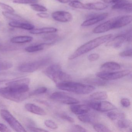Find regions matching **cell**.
Wrapping results in <instances>:
<instances>
[{"label": "cell", "instance_id": "ac0fdd59", "mask_svg": "<svg viewBox=\"0 0 132 132\" xmlns=\"http://www.w3.org/2000/svg\"><path fill=\"white\" fill-rule=\"evenodd\" d=\"M120 68V65L118 63L114 62H109L102 65L100 69L102 71L110 72L119 70Z\"/></svg>", "mask_w": 132, "mask_h": 132}, {"label": "cell", "instance_id": "6da1fadb", "mask_svg": "<svg viewBox=\"0 0 132 132\" xmlns=\"http://www.w3.org/2000/svg\"><path fill=\"white\" fill-rule=\"evenodd\" d=\"M0 88V96L16 102H23L30 96L28 85H11Z\"/></svg>", "mask_w": 132, "mask_h": 132}, {"label": "cell", "instance_id": "484cf974", "mask_svg": "<svg viewBox=\"0 0 132 132\" xmlns=\"http://www.w3.org/2000/svg\"><path fill=\"white\" fill-rule=\"evenodd\" d=\"M87 113L79 115L78 117V119L82 122L86 123L93 122L95 120L94 116L91 114H87Z\"/></svg>", "mask_w": 132, "mask_h": 132}, {"label": "cell", "instance_id": "681fc988", "mask_svg": "<svg viewBox=\"0 0 132 132\" xmlns=\"http://www.w3.org/2000/svg\"><path fill=\"white\" fill-rule=\"evenodd\" d=\"M37 16L42 18H47L49 16V14L48 13L44 12L38 13L37 14Z\"/></svg>", "mask_w": 132, "mask_h": 132}, {"label": "cell", "instance_id": "c3c4849f", "mask_svg": "<svg viewBox=\"0 0 132 132\" xmlns=\"http://www.w3.org/2000/svg\"><path fill=\"white\" fill-rule=\"evenodd\" d=\"M123 10L128 13H131L132 12V4L129 3L123 7Z\"/></svg>", "mask_w": 132, "mask_h": 132}, {"label": "cell", "instance_id": "e0dca14e", "mask_svg": "<svg viewBox=\"0 0 132 132\" xmlns=\"http://www.w3.org/2000/svg\"><path fill=\"white\" fill-rule=\"evenodd\" d=\"M9 25L11 27L20 28L27 30L31 31L35 28L34 25L27 22L12 21L9 23Z\"/></svg>", "mask_w": 132, "mask_h": 132}, {"label": "cell", "instance_id": "f5cc1de1", "mask_svg": "<svg viewBox=\"0 0 132 132\" xmlns=\"http://www.w3.org/2000/svg\"><path fill=\"white\" fill-rule=\"evenodd\" d=\"M1 22H0V26H1Z\"/></svg>", "mask_w": 132, "mask_h": 132}, {"label": "cell", "instance_id": "9a60e30c", "mask_svg": "<svg viewBox=\"0 0 132 132\" xmlns=\"http://www.w3.org/2000/svg\"><path fill=\"white\" fill-rule=\"evenodd\" d=\"M25 108L28 111L40 116H45L47 113L41 107L34 103H27L25 104Z\"/></svg>", "mask_w": 132, "mask_h": 132}, {"label": "cell", "instance_id": "ee69618b", "mask_svg": "<svg viewBox=\"0 0 132 132\" xmlns=\"http://www.w3.org/2000/svg\"><path fill=\"white\" fill-rule=\"evenodd\" d=\"M120 103L125 108L129 107L131 104L129 100L126 98H123L122 99L120 100Z\"/></svg>", "mask_w": 132, "mask_h": 132}, {"label": "cell", "instance_id": "60d3db41", "mask_svg": "<svg viewBox=\"0 0 132 132\" xmlns=\"http://www.w3.org/2000/svg\"><path fill=\"white\" fill-rule=\"evenodd\" d=\"M58 37V36L55 34L49 35H47L44 38V39L48 41H52L53 43H55V41L57 40V38Z\"/></svg>", "mask_w": 132, "mask_h": 132}, {"label": "cell", "instance_id": "7bdbcfd3", "mask_svg": "<svg viewBox=\"0 0 132 132\" xmlns=\"http://www.w3.org/2000/svg\"><path fill=\"white\" fill-rule=\"evenodd\" d=\"M132 55V49H130L126 50L124 51L120 52L119 55L121 57H131Z\"/></svg>", "mask_w": 132, "mask_h": 132}, {"label": "cell", "instance_id": "d4e9b609", "mask_svg": "<svg viewBox=\"0 0 132 132\" xmlns=\"http://www.w3.org/2000/svg\"><path fill=\"white\" fill-rule=\"evenodd\" d=\"M108 97L107 93L105 92H97L90 96V98L94 100H102L106 99Z\"/></svg>", "mask_w": 132, "mask_h": 132}, {"label": "cell", "instance_id": "83f0119b", "mask_svg": "<svg viewBox=\"0 0 132 132\" xmlns=\"http://www.w3.org/2000/svg\"><path fill=\"white\" fill-rule=\"evenodd\" d=\"M107 116L110 120H116L122 119L125 118V115L122 113H119L115 112H110L108 113Z\"/></svg>", "mask_w": 132, "mask_h": 132}, {"label": "cell", "instance_id": "603a6c76", "mask_svg": "<svg viewBox=\"0 0 132 132\" xmlns=\"http://www.w3.org/2000/svg\"><path fill=\"white\" fill-rule=\"evenodd\" d=\"M2 14L6 18L13 21L27 22L25 19L17 14H14L13 13L5 11L2 12Z\"/></svg>", "mask_w": 132, "mask_h": 132}, {"label": "cell", "instance_id": "836d02e7", "mask_svg": "<svg viewBox=\"0 0 132 132\" xmlns=\"http://www.w3.org/2000/svg\"><path fill=\"white\" fill-rule=\"evenodd\" d=\"M13 66V64L10 62L0 61V71L8 70Z\"/></svg>", "mask_w": 132, "mask_h": 132}, {"label": "cell", "instance_id": "3957f363", "mask_svg": "<svg viewBox=\"0 0 132 132\" xmlns=\"http://www.w3.org/2000/svg\"><path fill=\"white\" fill-rule=\"evenodd\" d=\"M58 88L62 91L74 93L79 95L89 94L95 89L94 86L71 81L62 82L56 84Z\"/></svg>", "mask_w": 132, "mask_h": 132}, {"label": "cell", "instance_id": "4316f807", "mask_svg": "<svg viewBox=\"0 0 132 132\" xmlns=\"http://www.w3.org/2000/svg\"><path fill=\"white\" fill-rule=\"evenodd\" d=\"M30 82V79L29 78H24L21 79L14 80L13 81L10 82L6 83L7 85H29Z\"/></svg>", "mask_w": 132, "mask_h": 132}, {"label": "cell", "instance_id": "d6a6232c", "mask_svg": "<svg viewBox=\"0 0 132 132\" xmlns=\"http://www.w3.org/2000/svg\"><path fill=\"white\" fill-rule=\"evenodd\" d=\"M69 5L70 6L76 9L85 10V4L77 1H74L69 2Z\"/></svg>", "mask_w": 132, "mask_h": 132}, {"label": "cell", "instance_id": "4dcf8cb0", "mask_svg": "<svg viewBox=\"0 0 132 132\" xmlns=\"http://www.w3.org/2000/svg\"><path fill=\"white\" fill-rule=\"evenodd\" d=\"M129 2L126 0H119L112 7L113 10H123L125 6Z\"/></svg>", "mask_w": 132, "mask_h": 132}, {"label": "cell", "instance_id": "5b68a950", "mask_svg": "<svg viewBox=\"0 0 132 132\" xmlns=\"http://www.w3.org/2000/svg\"><path fill=\"white\" fill-rule=\"evenodd\" d=\"M51 61V58L47 57L36 61L25 62L19 65L18 70L25 73L34 72L47 65Z\"/></svg>", "mask_w": 132, "mask_h": 132}, {"label": "cell", "instance_id": "8d00e7d4", "mask_svg": "<svg viewBox=\"0 0 132 132\" xmlns=\"http://www.w3.org/2000/svg\"><path fill=\"white\" fill-rule=\"evenodd\" d=\"M44 124L47 127L52 129H56L58 128V125L51 120H46L45 121Z\"/></svg>", "mask_w": 132, "mask_h": 132}, {"label": "cell", "instance_id": "f35d334b", "mask_svg": "<svg viewBox=\"0 0 132 132\" xmlns=\"http://www.w3.org/2000/svg\"><path fill=\"white\" fill-rule=\"evenodd\" d=\"M71 131L73 132H85L87 130L85 128L78 125H73L71 127Z\"/></svg>", "mask_w": 132, "mask_h": 132}, {"label": "cell", "instance_id": "1f68e13d", "mask_svg": "<svg viewBox=\"0 0 132 132\" xmlns=\"http://www.w3.org/2000/svg\"><path fill=\"white\" fill-rule=\"evenodd\" d=\"M94 129L97 132H110V130L107 127L102 124L96 123L93 126Z\"/></svg>", "mask_w": 132, "mask_h": 132}, {"label": "cell", "instance_id": "30bf717a", "mask_svg": "<svg viewBox=\"0 0 132 132\" xmlns=\"http://www.w3.org/2000/svg\"><path fill=\"white\" fill-rule=\"evenodd\" d=\"M108 14L107 13L102 14H93L89 16L90 18L85 21L81 24V26L83 27H89L92 26L102 21L106 18L108 17Z\"/></svg>", "mask_w": 132, "mask_h": 132}, {"label": "cell", "instance_id": "5bb4252c", "mask_svg": "<svg viewBox=\"0 0 132 132\" xmlns=\"http://www.w3.org/2000/svg\"><path fill=\"white\" fill-rule=\"evenodd\" d=\"M111 40L107 43V46H113L115 48H119L122 46L123 42L126 41L125 34L117 35L113 38H111Z\"/></svg>", "mask_w": 132, "mask_h": 132}, {"label": "cell", "instance_id": "7a4b0ae2", "mask_svg": "<svg viewBox=\"0 0 132 132\" xmlns=\"http://www.w3.org/2000/svg\"><path fill=\"white\" fill-rule=\"evenodd\" d=\"M112 34H108L98 37L88 42L78 48L70 57L69 60L75 59L104 44L110 40L112 37Z\"/></svg>", "mask_w": 132, "mask_h": 132}, {"label": "cell", "instance_id": "d590c367", "mask_svg": "<svg viewBox=\"0 0 132 132\" xmlns=\"http://www.w3.org/2000/svg\"><path fill=\"white\" fill-rule=\"evenodd\" d=\"M31 7L33 10L37 12H45L47 11V9L44 6L34 4L30 5Z\"/></svg>", "mask_w": 132, "mask_h": 132}, {"label": "cell", "instance_id": "2e32d148", "mask_svg": "<svg viewBox=\"0 0 132 132\" xmlns=\"http://www.w3.org/2000/svg\"><path fill=\"white\" fill-rule=\"evenodd\" d=\"M70 110L74 114L80 115L88 112L90 108L88 105L74 104L70 106Z\"/></svg>", "mask_w": 132, "mask_h": 132}, {"label": "cell", "instance_id": "44dd1931", "mask_svg": "<svg viewBox=\"0 0 132 132\" xmlns=\"http://www.w3.org/2000/svg\"><path fill=\"white\" fill-rule=\"evenodd\" d=\"M33 40V38L30 36H17L12 38L11 39V42L14 44H24L31 42Z\"/></svg>", "mask_w": 132, "mask_h": 132}, {"label": "cell", "instance_id": "d6986e66", "mask_svg": "<svg viewBox=\"0 0 132 132\" xmlns=\"http://www.w3.org/2000/svg\"><path fill=\"white\" fill-rule=\"evenodd\" d=\"M108 7V6L105 4L101 2L90 3L85 4V10L102 11L105 10Z\"/></svg>", "mask_w": 132, "mask_h": 132}, {"label": "cell", "instance_id": "f1b7e54d", "mask_svg": "<svg viewBox=\"0 0 132 132\" xmlns=\"http://www.w3.org/2000/svg\"><path fill=\"white\" fill-rule=\"evenodd\" d=\"M16 75L11 73H0V82L12 80L16 78Z\"/></svg>", "mask_w": 132, "mask_h": 132}, {"label": "cell", "instance_id": "4fadbf2b", "mask_svg": "<svg viewBox=\"0 0 132 132\" xmlns=\"http://www.w3.org/2000/svg\"><path fill=\"white\" fill-rule=\"evenodd\" d=\"M113 22V19L101 24L93 29V33L95 34H102L112 30Z\"/></svg>", "mask_w": 132, "mask_h": 132}, {"label": "cell", "instance_id": "7402d4cb", "mask_svg": "<svg viewBox=\"0 0 132 132\" xmlns=\"http://www.w3.org/2000/svg\"><path fill=\"white\" fill-rule=\"evenodd\" d=\"M52 45V44L50 43H42V44H39L36 45L27 47L25 48V51L27 52H29V53L37 52L40 51L44 50L46 46H49Z\"/></svg>", "mask_w": 132, "mask_h": 132}, {"label": "cell", "instance_id": "7c38bea8", "mask_svg": "<svg viewBox=\"0 0 132 132\" xmlns=\"http://www.w3.org/2000/svg\"><path fill=\"white\" fill-rule=\"evenodd\" d=\"M131 16H124L113 19V29H118L128 25L132 22Z\"/></svg>", "mask_w": 132, "mask_h": 132}, {"label": "cell", "instance_id": "f907efd6", "mask_svg": "<svg viewBox=\"0 0 132 132\" xmlns=\"http://www.w3.org/2000/svg\"><path fill=\"white\" fill-rule=\"evenodd\" d=\"M56 1L63 4L68 3L70 2V0H56Z\"/></svg>", "mask_w": 132, "mask_h": 132}, {"label": "cell", "instance_id": "11a10c76", "mask_svg": "<svg viewBox=\"0 0 132 132\" xmlns=\"http://www.w3.org/2000/svg\"><path fill=\"white\" fill-rule=\"evenodd\" d=\"M13 1H14V0H13Z\"/></svg>", "mask_w": 132, "mask_h": 132}, {"label": "cell", "instance_id": "277c9868", "mask_svg": "<svg viewBox=\"0 0 132 132\" xmlns=\"http://www.w3.org/2000/svg\"><path fill=\"white\" fill-rule=\"evenodd\" d=\"M44 73L56 84L71 81L70 75L62 71L61 67L58 64H53L47 68L44 71Z\"/></svg>", "mask_w": 132, "mask_h": 132}, {"label": "cell", "instance_id": "ba28073f", "mask_svg": "<svg viewBox=\"0 0 132 132\" xmlns=\"http://www.w3.org/2000/svg\"><path fill=\"white\" fill-rule=\"evenodd\" d=\"M50 98L53 100L68 105L77 104L79 103L78 100L61 92L53 93L51 95Z\"/></svg>", "mask_w": 132, "mask_h": 132}, {"label": "cell", "instance_id": "cb8c5ba5", "mask_svg": "<svg viewBox=\"0 0 132 132\" xmlns=\"http://www.w3.org/2000/svg\"><path fill=\"white\" fill-rule=\"evenodd\" d=\"M85 81L91 85L96 86H104L106 84L105 80L101 79L88 78L85 79Z\"/></svg>", "mask_w": 132, "mask_h": 132}, {"label": "cell", "instance_id": "ffe728a7", "mask_svg": "<svg viewBox=\"0 0 132 132\" xmlns=\"http://www.w3.org/2000/svg\"><path fill=\"white\" fill-rule=\"evenodd\" d=\"M57 28L54 27H45L38 29H34L30 31V33L32 34H52L57 31Z\"/></svg>", "mask_w": 132, "mask_h": 132}, {"label": "cell", "instance_id": "f6af8a7d", "mask_svg": "<svg viewBox=\"0 0 132 132\" xmlns=\"http://www.w3.org/2000/svg\"><path fill=\"white\" fill-rule=\"evenodd\" d=\"M99 58V55L96 53L91 54L88 56V59L89 61L92 62L98 60Z\"/></svg>", "mask_w": 132, "mask_h": 132}, {"label": "cell", "instance_id": "74e56055", "mask_svg": "<svg viewBox=\"0 0 132 132\" xmlns=\"http://www.w3.org/2000/svg\"><path fill=\"white\" fill-rule=\"evenodd\" d=\"M13 2L20 4H34L38 3V0H14Z\"/></svg>", "mask_w": 132, "mask_h": 132}, {"label": "cell", "instance_id": "ab89813d", "mask_svg": "<svg viewBox=\"0 0 132 132\" xmlns=\"http://www.w3.org/2000/svg\"><path fill=\"white\" fill-rule=\"evenodd\" d=\"M0 7L3 10H4L5 11L12 13H14L15 12L14 9L13 7L7 4H5L3 3H1V2H0Z\"/></svg>", "mask_w": 132, "mask_h": 132}, {"label": "cell", "instance_id": "f546056e", "mask_svg": "<svg viewBox=\"0 0 132 132\" xmlns=\"http://www.w3.org/2000/svg\"><path fill=\"white\" fill-rule=\"evenodd\" d=\"M117 126L119 128L121 129H126L129 127L131 125V122L129 120L124 119H119L117 122Z\"/></svg>", "mask_w": 132, "mask_h": 132}, {"label": "cell", "instance_id": "e575fe53", "mask_svg": "<svg viewBox=\"0 0 132 132\" xmlns=\"http://www.w3.org/2000/svg\"><path fill=\"white\" fill-rule=\"evenodd\" d=\"M47 91V88L44 86L39 87L33 91L31 92L30 93V96H31L37 95L45 93Z\"/></svg>", "mask_w": 132, "mask_h": 132}, {"label": "cell", "instance_id": "8992f818", "mask_svg": "<svg viewBox=\"0 0 132 132\" xmlns=\"http://www.w3.org/2000/svg\"><path fill=\"white\" fill-rule=\"evenodd\" d=\"M0 114L2 118L15 131L18 132H27L25 128L8 110L1 109L0 111Z\"/></svg>", "mask_w": 132, "mask_h": 132}, {"label": "cell", "instance_id": "b9f144b4", "mask_svg": "<svg viewBox=\"0 0 132 132\" xmlns=\"http://www.w3.org/2000/svg\"><path fill=\"white\" fill-rule=\"evenodd\" d=\"M59 117L62 119L65 120L70 123H74L75 120L74 119L70 116L65 114H60L59 115Z\"/></svg>", "mask_w": 132, "mask_h": 132}, {"label": "cell", "instance_id": "816d5d0a", "mask_svg": "<svg viewBox=\"0 0 132 132\" xmlns=\"http://www.w3.org/2000/svg\"><path fill=\"white\" fill-rule=\"evenodd\" d=\"M103 3L106 4H110L112 3V0H101Z\"/></svg>", "mask_w": 132, "mask_h": 132}, {"label": "cell", "instance_id": "7dc6e473", "mask_svg": "<svg viewBox=\"0 0 132 132\" xmlns=\"http://www.w3.org/2000/svg\"><path fill=\"white\" fill-rule=\"evenodd\" d=\"M11 130L7 127L6 125L3 123H0V132H10Z\"/></svg>", "mask_w": 132, "mask_h": 132}, {"label": "cell", "instance_id": "52a82bcc", "mask_svg": "<svg viewBox=\"0 0 132 132\" xmlns=\"http://www.w3.org/2000/svg\"><path fill=\"white\" fill-rule=\"evenodd\" d=\"M131 71L129 70L111 72L101 71L96 73V76L104 80H113L123 78L129 75Z\"/></svg>", "mask_w": 132, "mask_h": 132}, {"label": "cell", "instance_id": "db71d44e", "mask_svg": "<svg viewBox=\"0 0 132 132\" xmlns=\"http://www.w3.org/2000/svg\"><path fill=\"white\" fill-rule=\"evenodd\" d=\"M0 47H1V45H0Z\"/></svg>", "mask_w": 132, "mask_h": 132}, {"label": "cell", "instance_id": "8fae6325", "mask_svg": "<svg viewBox=\"0 0 132 132\" xmlns=\"http://www.w3.org/2000/svg\"><path fill=\"white\" fill-rule=\"evenodd\" d=\"M52 18L56 21L62 23L70 22L73 17L71 13L64 11H57L52 14Z\"/></svg>", "mask_w": 132, "mask_h": 132}, {"label": "cell", "instance_id": "9c48e42d", "mask_svg": "<svg viewBox=\"0 0 132 132\" xmlns=\"http://www.w3.org/2000/svg\"><path fill=\"white\" fill-rule=\"evenodd\" d=\"M89 108L100 112H106L116 109V107L108 101L92 102L88 104Z\"/></svg>", "mask_w": 132, "mask_h": 132}, {"label": "cell", "instance_id": "bcb514c9", "mask_svg": "<svg viewBox=\"0 0 132 132\" xmlns=\"http://www.w3.org/2000/svg\"><path fill=\"white\" fill-rule=\"evenodd\" d=\"M28 129L31 131L32 132H47V130L41 128H37V127H34L29 126L28 127Z\"/></svg>", "mask_w": 132, "mask_h": 132}]
</instances>
